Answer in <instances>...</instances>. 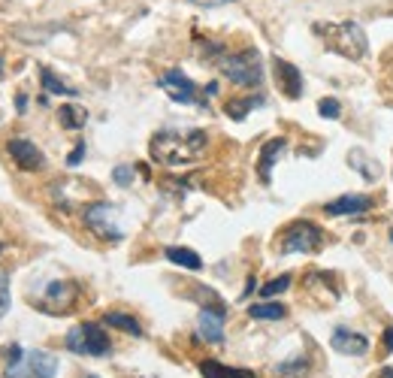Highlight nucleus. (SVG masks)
I'll return each instance as SVG.
<instances>
[{"mask_svg":"<svg viewBox=\"0 0 393 378\" xmlns=\"http://www.w3.org/2000/svg\"><path fill=\"white\" fill-rule=\"evenodd\" d=\"M291 282H293L291 272H284V276H276L272 282H267V285L260 287V297H267V300H269V297H276V293H284L287 287H291Z\"/></svg>","mask_w":393,"mask_h":378,"instance_id":"393cba45","label":"nucleus"},{"mask_svg":"<svg viewBox=\"0 0 393 378\" xmlns=\"http://www.w3.org/2000/svg\"><path fill=\"white\" fill-rule=\"evenodd\" d=\"M103 324H106V327H115L121 333H131V336H142L139 321L131 318V315H124V312H106L103 315Z\"/></svg>","mask_w":393,"mask_h":378,"instance_id":"aec40b11","label":"nucleus"},{"mask_svg":"<svg viewBox=\"0 0 393 378\" xmlns=\"http://www.w3.org/2000/svg\"><path fill=\"white\" fill-rule=\"evenodd\" d=\"M82 218H85L88 230H94L100 239L118 242L121 236H124L121 227L115 224V206H109V203H91V206L82 212Z\"/></svg>","mask_w":393,"mask_h":378,"instance_id":"423d86ee","label":"nucleus"},{"mask_svg":"<svg viewBox=\"0 0 393 378\" xmlns=\"http://www.w3.org/2000/svg\"><path fill=\"white\" fill-rule=\"evenodd\" d=\"M272 73H276V82H278V88L284 91V97L300 100L302 97V73L297 70V67H293L291 60H284V58H276L272 60Z\"/></svg>","mask_w":393,"mask_h":378,"instance_id":"9d476101","label":"nucleus"},{"mask_svg":"<svg viewBox=\"0 0 393 378\" xmlns=\"http://www.w3.org/2000/svg\"><path fill=\"white\" fill-rule=\"evenodd\" d=\"M200 373H203V378H254V373H248V369L224 366L221 360H203Z\"/></svg>","mask_w":393,"mask_h":378,"instance_id":"2eb2a0df","label":"nucleus"},{"mask_svg":"<svg viewBox=\"0 0 393 378\" xmlns=\"http://www.w3.org/2000/svg\"><path fill=\"white\" fill-rule=\"evenodd\" d=\"M166 260H172V263H179V267H185V269H191V272H196V269H203V257L194 252V248H181V245H170L166 248Z\"/></svg>","mask_w":393,"mask_h":378,"instance_id":"dca6fc26","label":"nucleus"},{"mask_svg":"<svg viewBox=\"0 0 393 378\" xmlns=\"http://www.w3.org/2000/svg\"><path fill=\"white\" fill-rule=\"evenodd\" d=\"M40 82L49 94H60V97H79V88H70L64 79H58L49 67H40Z\"/></svg>","mask_w":393,"mask_h":378,"instance_id":"a211bd4d","label":"nucleus"},{"mask_svg":"<svg viewBox=\"0 0 393 378\" xmlns=\"http://www.w3.org/2000/svg\"><path fill=\"white\" fill-rule=\"evenodd\" d=\"M224 315H227V309H203L200 312L196 330H200V336L206 339V342H212V345L224 342Z\"/></svg>","mask_w":393,"mask_h":378,"instance_id":"ddd939ff","label":"nucleus"},{"mask_svg":"<svg viewBox=\"0 0 393 378\" xmlns=\"http://www.w3.org/2000/svg\"><path fill=\"white\" fill-rule=\"evenodd\" d=\"M0 76H3V64H0Z\"/></svg>","mask_w":393,"mask_h":378,"instance_id":"f704fd0d","label":"nucleus"},{"mask_svg":"<svg viewBox=\"0 0 393 378\" xmlns=\"http://www.w3.org/2000/svg\"><path fill=\"white\" fill-rule=\"evenodd\" d=\"M351 166H357L366 181H375L378 173H381V166H378V164H369V157L363 155V151H351Z\"/></svg>","mask_w":393,"mask_h":378,"instance_id":"5701e85b","label":"nucleus"},{"mask_svg":"<svg viewBox=\"0 0 393 378\" xmlns=\"http://www.w3.org/2000/svg\"><path fill=\"white\" fill-rule=\"evenodd\" d=\"M384 351H393V327L384 330Z\"/></svg>","mask_w":393,"mask_h":378,"instance_id":"2f4dec72","label":"nucleus"},{"mask_svg":"<svg viewBox=\"0 0 393 378\" xmlns=\"http://www.w3.org/2000/svg\"><path fill=\"white\" fill-rule=\"evenodd\" d=\"M317 112H321V118H339L342 115V103L336 97H321L317 100Z\"/></svg>","mask_w":393,"mask_h":378,"instance_id":"a878e982","label":"nucleus"},{"mask_svg":"<svg viewBox=\"0 0 393 378\" xmlns=\"http://www.w3.org/2000/svg\"><path fill=\"white\" fill-rule=\"evenodd\" d=\"M221 73L233 82V85L260 88V82H263L260 55H257L254 49H242V52H233V55H224L221 58Z\"/></svg>","mask_w":393,"mask_h":378,"instance_id":"7ed1b4c3","label":"nucleus"},{"mask_svg":"<svg viewBox=\"0 0 393 378\" xmlns=\"http://www.w3.org/2000/svg\"><path fill=\"white\" fill-rule=\"evenodd\" d=\"M45 297L49 300H58V302H64V306H70V302L76 300V287L70 282H52L49 285V291H45Z\"/></svg>","mask_w":393,"mask_h":378,"instance_id":"4be33fe9","label":"nucleus"},{"mask_svg":"<svg viewBox=\"0 0 393 378\" xmlns=\"http://www.w3.org/2000/svg\"><path fill=\"white\" fill-rule=\"evenodd\" d=\"M248 315H251L254 321H282L287 315V306H282V302H251Z\"/></svg>","mask_w":393,"mask_h":378,"instance_id":"f3484780","label":"nucleus"},{"mask_svg":"<svg viewBox=\"0 0 393 378\" xmlns=\"http://www.w3.org/2000/svg\"><path fill=\"white\" fill-rule=\"evenodd\" d=\"M12 34L21 36V43H45L55 34V27H15Z\"/></svg>","mask_w":393,"mask_h":378,"instance_id":"b1692460","label":"nucleus"},{"mask_svg":"<svg viewBox=\"0 0 393 378\" xmlns=\"http://www.w3.org/2000/svg\"><path fill=\"white\" fill-rule=\"evenodd\" d=\"M82 157H85V142H79L73 151H70V157H67V164L70 166H79L82 164Z\"/></svg>","mask_w":393,"mask_h":378,"instance_id":"c756f323","label":"nucleus"},{"mask_svg":"<svg viewBox=\"0 0 393 378\" xmlns=\"http://www.w3.org/2000/svg\"><path fill=\"white\" fill-rule=\"evenodd\" d=\"M6 151H10V157L15 161V166L25 173H36L45 166V157L43 151L34 146L30 140H25V136H12L10 142H6Z\"/></svg>","mask_w":393,"mask_h":378,"instance_id":"6e6552de","label":"nucleus"},{"mask_svg":"<svg viewBox=\"0 0 393 378\" xmlns=\"http://www.w3.org/2000/svg\"><path fill=\"white\" fill-rule=\"evenodd\" d=\"M85 378H97V375H85Z\"/></svg>","mask_w":393,"mask_h":378,"instance_id":"e433bc0d","label":"nucleus"},{"mask_svg":"<svg viewBox=\"0 0 393 378\" xmlns=\"http://www.w3.org/2000/svg\"><path fill=\"white\" fill-rule=\"evenodd\" d=\"M194 6H224V3H230V0H191Z\"/></svg>","mask_w":393,"mask_h":378,"instance_id":"7c9ffc66","label":"nucleus"},{"mask_svg":"<svg viewBox=\"0 0 393 378\" xmlns=\"http://www.w3.org/2000/svg\"><path fill=\"white\" fill-rule=\"evenodd\" d=\"M302 373H308V357H297L291 363H282L278 366V375H291V378H300Z\"/></svg>","mask_w":393,"mask_h":378,"instance_id":"bb28decb","label":"nucleus"},{"mask_svg":"<svg viewBox=\"0 0 393 378\" xmlns=\"http://www.w3.org/2000/svg\"><path fill=\"white\" fill-rule=\"evenodd\" d=\"M15 106H19V109L25 112V106H27V97H25V94H19V97H15Z\"/></svg>","mask_w":393,"mask_h":378,"instance_id":"473e14b6","label":"nucleus"},{"mask_svg":"<svg viewBox=\"0 0 393 378\" xmlns=\"http://www.w3.org/2000/svg\"><path fill=\"white\" fill-rule=\"evenodd\" d=\"M10 312V269L0 267V318Z\"/></svg>","mask_w":393,"mask_h":378,"instance_id":"cd10ccee","label":"nucleus"},{"mask_svg":"<svg viewBox=\"0 0 393 378\" xmlns=\"http://www.w3.org/2000/svg\"><path fill=\"white\" fill-rule=\"evenodd\" d=\"M315 34L324 36L330 52L342 55L348 60H360L366 55V34L357 21H333V25H315Z\"/></svg>","mask_w":393,"mask_h":378,"instance_id":"f03ea898","label":"nucleus"},{"mask_svg":"<svg viewBox=\"0 0 393 378\" xmlns=\"http://www.w3.org/2000/svg\"><path fill=\"white\" fill-rule=\"evenodd\" d=\"M287 142L282 140V136H276V140H269V142H263V148H260V157H257V173H260V179L269 185V179H272V166H276L278 161V155L284 151Z\"/></svg>","mask_w":393,"mask_h":378,"instance_id":"4468645a","label":"nucleus"},{"mask_svg":"<svg viewBox=\"0 0 393 378\" xmlns=\"http://www.w3.org/2000/svg\"><path fill=\"white\" fill-rule=\"evenodd\" d=\"M67 348L73 354H85V357H106L109 354V336L100 324H79L67 333Z\"/></svg>","mask_w":393,"mask_h":378,"instance_id":"20e7f679","label":"nucleus"},{"mask_svg":"<svg viewBox=\"0 0 393 378\" xmlns=\"http://www.w3.org/2000/svg\"><path fill=\"white\" fill-rule=\"evenodd\" d=\"M330 348L339 354H354V357H357V354L369 351V339L363 336V333H354L348 327H336L330 336Z\"/></svg>","mask_w":393,"mask_h":378,"instance_id":"f8f14e48","label":"nucleus"},{"mask_svg":"<svg viewBox=\"0 0 393 378\" xmlns=\"http://www.w3.org/2000/svg\"><path fill=\"white\" fill-rule=\"evenodd\" d=\"M390 242H393V230H390Z\"/></svg>","mask_w":393,"mask_h":378,"instance_id":"c9c22d12","label":"nucleus"},{"mask_svg":"<svg viewBox=\"0 0 393 378\" xmlns=\"http://www.w3.org/2000/svg\"><path fill=\"white\" fill-rule=\"evenodd\" d=\"M384 378H393V369H384V373H381Z\"/></svg>","mask_w":393,"mask_h":378,"instance_id":"72a5a7b5","label":"nucleus"},{"mask_svg":"<svg viewBox=\"0 0 393 378\" xmlns=\"http://www.w3.org/2000/svg\"><path fill=\"white\" fill-rule=\"evenodd\" d=\"M324 242V230L315 221H293L282 233V254H315Z\"/></svg>","mask_w":393,"mask_h":378,"instance_id":"39448f33","label":"nucleus"},{"mask_svg":"<svg viewBox=\"0 0 393 378\" xmlns=\"http://www.w3.org/2000/svg\"><path fill=\"white\" fill-rule=\"evenodd\" d=\"M58 357L49 351H30L15 369H6V378H55Z\"/></svg>","mask_w":393,"mask_h":378,"instance_id":"0eeeda50","label":"nucleus"},{"mask_svg":"<svg viewBox=\"0 0 393 378\" xmlns=\"http://www.w3.org/2000/svg\"><path fill=\"white\" fill-rule=\"evenodd\" d=\"M372 206H375L372 197H366V194H342V197H336V200H330L327 206H324V212L339 218V215H363V212H369Z\"/></svg>","mask_w":393,"mask_h":378,"instance_id":"9b49d317","label":"nucleus"},{"mask_svg":"<svg viewBox=\"0 0 393 378\" xmlns=\"http://www.w3.org/2000/svg\"><path fill=\"white\" fill-rule=\"evenodd\" d=\"M58 121H60V127H67V131H82L85 127V121H88V112L85 109H79V106H60L58 109Z\"/></svg>","mask_w":393,"mask_h":378,"instance_id":"412c9836","label":"nucleus"},{"mask_svg":"<svg viewBox=\"0 0 393 378\" xmlns=\"http://www.w3.org/2000/svg\"><path fill=\"white\" fill-rule=\"evenodd\" d=\"M161 88L176 103H196V85L181 70H166L161 76Z\"/></svg>","mask_w":393,"mask_h":378,"instance_id":"1a4fd4ad","label":"nucleus"},{"mask_svg":"<svg viewBox=\"0 0 393 378\" xmlns=\"http://www.w3.org/2000/svg\"><path fill=\"white\" fill-rule=\"evenodd\" d=\"M209 136L206 131H191V133H172V131H161L151 136L148 142V155L155 164L164 166H185L196 161L206 148Z\"/></svg>","mask_w":393,"mask_h":378,"instance_id":"f257e3e1","label":"nucleus"},{"mask_svg":"<svg viewBox=\"0 0 393 378\" xmlns=\"http://www.w3.org/2000/svg\"><path fill=\"white\" fill-rule=\"evenodd\" d=\"M112 179H115V185L127 188V185H131V181H133V166H127V164L115 166V170H112Z\"/></svg>","mask_w":393,"mask_h":378,"instance_id":"c85d7f7f","label":"nucleus"},{"mask_svg":"<svg viewBox=\"0 0 393 378\" xmlns=\"http://www.w3.org/2000/svg\"><path fill=\"white\" fill-rule=\"evenodd\" d=\"M263 103V97L257 94V97H233V100H227V106H224V112L230 115L233 121H242L248 115L251 109H257V106Z\"/></svg>","mask_w":393,"mask_h":378,"instance_id":"6ab92c4d","label":"nucleus"}]
</instances>
